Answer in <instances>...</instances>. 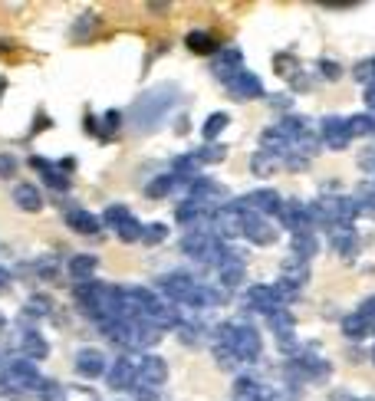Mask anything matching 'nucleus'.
<instances>
[{"label":"nucleus","mask_w":375,"mask_h":401,"mask_svg":"<svg viewBox=\"0 0 375 401\" xmlns=\"http://www.w3.org/2000/svg\"><path fill=\"white\" fill-rule=\"evenodd\" d=\"M105 382L109 388H116V391H129V388L138 385V362H129V358H116L109 371H105Z\"/></svg>","instance_id":"39448f33"},{"label":"nucleus","mask_w":375,"mask_h":401,"mask_svg":"<svg viewBox=\"0 0 375 401\" xmlns=\"http://www.w3.org/2000/svg\"><path fill=\"white\" fill-rule=\"evenodd\" d=\"M319 69H323V76H326V79H330V83H336V79H339V76H343V69H339V66H336V63H319Z\"/></svg>","instance_id":"c03bdc74"},{"label":"nucleus","mask_w":375,"mask_h":401,"mask_svg":"<svg viewBox=\"0 0 375 401\" xmlns=\"http://www.w3.org/2000/svg\"><path fill=\"white\" fill-rule=\"evenodd\" d=\"M3 326H7V319H3V316H0V329H3Z\"/></svg>","instance_id":"8fccbe9b"},{"label":"nucleus","mask_w":375,"mask_h":401,"mask_svg":"<svg viewBox=\"0 0 375 401\" xmlns=\"http://www.w3.org/2000/svg\"><path fill=\"white\" fill-rule=\"evenodd\" d=\"M227 122H231V119H227L224 112H214V116H208V122H204V138H208V142H214V138L227 129Z\"/></svg>","instance_id":"72a5a7b5"},{"label":"nucleus","mask_w":375,"mask_h":401,"mask_svg":"<svg viewBox=\"0 0 375 401\" xmlns=\"http://www.w3.org/2000/svg\"><path fill=\"white\" fill-rule=\"evenodd\" d=\"M175 184H178V175H158L155 181L145 184V194H149V197H165V194H171Z\"/></svg>","instance_id":"bb28decb"},{"label":"nucleus","mask_w":375,"mask_h":401,"mask_svg":"<svg viewBox=\"0 0 375 401\" xmlns=\"http://www.w3.org/2000/svg\"><path fill=\"white\" fill-rule=\"evenodd\" d=\"M250 168H254V175L257 178H267V175H273L277 168H280V158L277 155H270V151H257L254 155V162H250Z\"/></svg>","instance_id":"b1692460"},{"label":"nucleus","mask_w":375,"mask_h":401,"mask_svg":"<svg viewBox=\"0 0 375 401\" xmlns=\"http://www.w3.org/2000/svg\"><path fill=\"white\" fill-rule=\"evenodd\" d=\"M27 310H30V316H43V312H50V310H53V303H50V299H46V296H33Z\"/></svg>","instance_id":"37998d69"},{"label":"nucleus","mask_w":375,"mask_h":401,"mask_svg":"<svg viewBox=\"0 0 375 401\" xmlns=\"http://www.w3.org/2000/svg\"><path fill=\"white\" fill-rule=\"evenodd\" d=\"M217 277H221V283H224L227 290H234V286H240L244 283V260H240L237 253H231L224 263L217 267Z\"/></svg>","instance_id":"6ab92c4d"},{"label":"nucleus","mask_w":375,"mask_h":401,"mask_svg":"<svg viewBox=\"0 0 375 401\" xmlns=\"http://www.w3.org/2000/svg\"><path fill=\"white\" fill-rule=\"evenodd\" d=\"M267 319H270L273 336L280 339V349H293V312L280 306V310H273Z\"/></svg>","instance_id":"ddd939ff"},{"label":"nucleus","mask_w":375,"mask_h":401,"mask_svg":"<svg viewBox=\"0 0 375 401\" xmlns=\"http://www.w3.org/2000/svg\"><path fill=\"white\" fill-rule=\"evenodd\" d=\"M142 230H145V227L132 217V221H125L119 227V240H122V243H138V240H142Z\"/></svg>","instance_id":"f704fd0d"},{"label":"nucleus","mask_w":375,"mask_h":401,"mask_svg":"<svg viewBox=\"0 0 375 401\" xmlns=\"http://www.w3.org/2000/svg\"><path fill=\"white\" fill-rule=\"evenodd\" d=\"M191 201L214 214V210L224 208L227 188H224V184H217V181H211V178H195V181H191Z\"/></svg>","instance_id":"20e7f679"},{"label":"nucleus","mask_w":375,"mask_h":401,"mask_svg":"<svg viewBox=\"0 0 375 401\" xmlns=\"http://www.w3.org/2000/svg\"><path fill=\"white\" fill-rule=\"evenodd\" d=\"M247 306L257 312H264V316H270V312L280 310L283 303H280V296H277L273 286H250V290H247Z\"/></svg>","instance_id":"f8f14e48"},{"label":"nucleus","mask_w":375,"mask_h":401,"mask_svg":"<svg viewBox=\"0 0 375 401\" xmlns=\"http://www.w3.org/2000/svg\"><path fill=\"white\" fill-rule=\"evenodd\" d=\"M257 388H260V385H257L254 378H240V382H237V398L254 401L257 398Z\"/></svg>","instance_id":"a19ab883"},{"label":"nucleus","mask_w":375,"mask_h":401,"mask_svg":"<svg viewBox=\"0 0 375 401\" xmlns=\"http://www.w3.org/2000/svg\"><path fill=\"white\" fill-rule=\"evenodd\" d=\"M369 329H372V323H369V319H362L359 312H352V316L343 323V332L349 336V339H365V336H369Z\"/></svg>","instance_id":"a878e982"},{"label":"nucleus","mask_w":375,"mask_h":401,"mask_svg":"<svg viewBox=\"0 0 375 401\" xmlns=\"http://www.w3.org/2000/svg\"><path fill=\"white\" fill-rule=\"evenodd\" d=\"M356 79H359V83H372L375 79V60H365V63H359V66H356Z\"/></svg>","instance_id":"79ce46f5"},{"label":"nucleus","mask_w":375,"mask_h":401,"mask_svg":"<svg viewBox=\"0 0 375 401\" xmlns=\"http://www.w3.org/2000/svg\"><path fill=\"white\" fill-rule=\"evenodd\" d=\"M40 371L33 365L30 358H20V362H10L7 365V382L3 388H40Z\"/></svg>","instance_id":"423d86ee"},{"label":"nucleus","mask_w":375,"mask_h":401,"mask_svg":"<svg viewBox=\"0 0 375 401\" xmlns=\"http://www.w3.org/2000/svg\"><path fill=\"white\" fill-rule=\"evenodd\" d=\"M214 358H217V365H221V369H237L240 365V358H237V352H234V349H231V345H221V342H217V345H214Z\"/></svg>","instance_id":"473e14b6"},{"label":"nucleus","mask_w":375,"mask_h":401,"mask_svg":"<svg viewBox=\"0 0 375 401\" xmlns=\"http://www.w3.org/2000/svg\"><path fill=\"white\" fill-rule=\"evenodd\" d=\"M323 142L330 145V149L343 151L349 142H352V135H349V125H345V119H336V116H330V119L323 122Z\"/></svg>","instance_id":"4468645a"},{"label":"nucleus","mask_w":375,"mask_h":401,"mask_svg":"<svg viewBox=\"0 0 375 401\" xmlns=\"http://www.w3.org/2000/svg\"><path fill=\"white\" fill-rule=\"evenodd\" d=\"M66 224L73 227L76 234H86V237H96L99 227H103V221H99L96 214H89V210H83V208L69 210V214H66Z\"/></svg>","instance_id":"f3484780"},{"label":"nucleus","mask_w":375,"mask_h":401,"mask_svg":"<svg viewBox=\"0 0 375 401\" xmlns=\"http://www.w3.org/2000/svg\"><path fill=\"white\" fill-rule=\"evenodd\" d=\"M313 253H316V237L313 234H297V237H293V257L310 260Z\"/></svg>","instance_id":"c756f323"},{"label":"nucleus","mask_w":375,"mask_h":401,"mask_svg":"<svg viewBox=\"0 0 375 401\" xmlns=\"http://www.w3.org/2000/svg\"><path fill=\"white\" fill-rule=\"evenodd\" d=\"M197 283L191 273H181V270H175V273H165L162 280H158V293L162 296H168L171 303H191V296H195Z\"/></svg>","instance_id":"f03ea898"},{"label":"nucleus","mask_w":375,"mask_h":401,"mask_svg":"<svg viewBox=\"0 0 375 401\" xmlns=\"http://www.w3.org/2000/svg\"><path fill=\"white\" fill-rule=\"evenodd\" d=\"M125 221H132V214H129V208H125V204H112V208H105L103 224H109V227H116V230H119Z\"/></svg>","instance_id":"2f4dec72"},{"label":"nucleus","mask_w":375,"mask_h":401,"mask_svg":"<svg viewBox=\"0 0 375 401\" xmlns=\"http://www.w3.org/2000/svg\"><path fill=\"white\" fill-rule=\"evenodd\" d=\"M14 168H17V162L10 158V155H0V175H3V178H10Z\"/></svg>","instance_id":"a18cd8bd"},{"label":"nucleus","mask_w":375,"mask_h":401,"mask_svg":"<svg viewBox=\"0 0 375 401\" xmlns=\"http://www.w3.org/2000/svg\"><path fill=\"white\" fill-rule=\"evenodd\" d=\"M234 208L240 210H250V214H280V208H283V201H280V194L273 191V188H257V191L244 194L240 201H234Z\"/></svg>","instance_id":"7ed1b4c3"},{"label":"nucleus","mask_w":375,"mask_h":401,"mask_svg":"<svg viewBox=\"0 0 375 401\" xmlns=\"http://www.w3.org/2000/svg\"><path fill=\"white\" fill-rule=\"evenodd\" d=\"M33 164L43 171V178H46V184L50 188H56V191H69V178L63 175V171H56V168H50L46 162H40V158H33Z\"/></svg>","instance_id":"393cba45"},{"label":"nucleus","mask_w":375,"mask_h":401,"mask_svg":"<svg viewBox=\"0 0 375 401\" xmlns=\"http://www.w3.org/2000/svg\"><path fill=\"white\" fill-rule=\"evenodd\" d=\"M273 66H277V73H280V76H286V79H290V76L297 73V60H293V56H286V53H280V56H273Z\"/></svg>","instance_id":"58836bf2"},{"label":"nucleus","mask_w":375,"mask_h":401,"mask_svg":"<svg viewBox=\"0 0 375 401\" xmlns=\"http://www.w3.org/2000/svg\"><path fill=\"white\" fill-rule=\"evenodd\" d=\"M280 221H283L286 230H293V237H297V234H313L310 210H306V204H300V201H286L283 208H280Z\"/></svg>","instance_id":"6e6552de"},{"label":"nucleus","mask_w":375,"mask_h":401,"mask_svg":"<svg viewBox=\"0 0 375 401\" xmlns=\"http://www.w3.org/2000/svg\"><path fill=\"white\" fill-rule=\"evenodd\" d=\"M217 303H224V290H214L208 283H197L195 296L188 306H197V310H208V306H217Z\"/></svg>","instance_id":"4be33fe9"},{"label":"nucleus","mask_w":375,"mask_h":401,"mask_svg":"<svg viewBox=\"0 0 375 401\" xmlns=\"http://www.w3.org/2000/svg\"><path fill=\"white\" fill-rule=\"evenodd\" d=\"M138 382L142 385H165L168 382V365L162 356H142V362H138Z\"/></svg>","instance_id":"9d476101"},{"label":"nucleus","mask_w":375,"mask_h":401,"mask_svg":"<svg viewBox=\"0 0 375 401\" xmlns=\"http://www.w3.org/2000/svg\"><path fill=\"white\" fill-rule=\"evenodd\" d=\"M20 352H23V358H30V362H43L50 356V345H46V339L36 329H27L20 336Z\"/></svg>","instance_id":"dca6fc26"},{"label":"nucleus","mask_w":375,"mask_h":401,"mask_svg":"<svg viewBox=\"0 0 375 401\" xmlns=\"http://www.w3.org/2000/svg\"><path fill=\"white\" fill-rule=\"evenodd\" d=\"M36 270H40V277H56V260L50 257V260H43Z\"/></svg>","instance_id":"de8ad7c7"},{"label":"nucleus","mask_w":375,"mask_h":401,"mask_svg":"<svg viewBox=\"0 0 375 401\" xmlns=\"http://www.w3.org/2000/svg\"><path fill=\"white\" fill-rule=\"evenodd\" d=\"M280 280L293 283V286H300L303 290V283L310 280V267H306V260H300V257H286L283 260V277H280Z\"/></svg>","instance_id":"412c9836"},{"label":"nucleus","mask_w":375,"mask_h":401,"mask_svg":"<svg viewBox=\"0 0 375 401\" xmlns=\"http://www.w3.org/2000/svg\"><path fill=\"white\" fill-rule=\"evenodd\" d=\"M244 237L250 240V243H257V247H270L273 240H277V230H273V227L264 221L260 214L244 210Z\"/></svg>","instance_id":"1a4fd4ad"},{"label":"nucleus","mask_w":375,"mask_h":401,"mask_svg":"<svg viewBox=\"0 0 375 401\" xmlns=\"http://www.w3.org/2000/svg\"><path fill=\"white\" fill-rule=\"evenodd\" d=\"M306 155H286V168H293V171H300V168H306Z\"/></svg>","instance_id":"49530a36"},{"label":"nucleus","mask_w":375,"mask_h":401,"mask_svg":"<svg viewBox=\"0 0 375 401\" xmlns=\"http://www.w3.org/2000/svg\"><path fill=\"white\" fill-rule=\"evenodd\" d=\"M96 267H99V260H96L92 253H76L73 260H69V273H73V280H76V283L92 280Z\"/></svg>","instance_id":"aec40b11"},{"label":"nucleus","mask_w":375,"mask_h":401,"mask_svg":"<svg viewBox=\"0 0 375 401\" xmlns=\"http://www.w3.org/2000/svg\"><path fill=\"white\" fill-rule=\"evenodd\" d=\"M227 92L240 99V102H247V99H260L264 96V83H260V76L257 73H247V69H240L234 79H227L224 83Z\"/></svg>","instance_id":"0eeeda50"},{"label":"nucleus","mask_w":375,"mask_h":401,"mask_svg":"<svg viewBox=\"0 0 375 401\" xmlns=\"http://www.w3.org/2000/svg\"><path fill=\"white\" fill-rule=\"evenodd\" d=\"M217 342L221 345H231L237 352L240 362H257L260 352H264L260 332L254 326H244V323H224V326L217 329Z\"/></svg>","instance_id":"f257e3e1"},{"label":"nucleus","mask_w":375,"mask_h":401,"mask_svg":"<svg viewBox=\"0 0 375 401\" xmlns=\"http://www.w3.org/2000/svg\"><path fill=\"white\" fill-rule=\"evenodd\" d=\"M365 102H369V109H375V83L369 86V92H365Z\"/></svg>","instance_id":"09e8293b"},{"label":"nucleus","mask_w":375,"mask_h":401,"mask_svg":"<svg viewBox=\"0 0 375 401\" xmlns=\"http://www.w3.org/2000/svg\"><path fill=\"white\" fill-rule=\"evenodd\" d=\"M240 60H244V56H240V50H234V46L221 50V53H217V60H214V76H217L221 83L234 79V76L244 69V66H240Z\"/></svg>","instance_id":"2eb2a0df"},{"label":"nucleus","mask_w":375,"mask_h":401,"mask_svg":"<svg viewBox=\"0 0 375 401\" xmlns=\"http://www.w3.org/2000/svg\"><path fill=\"white\" fill-rule=\"evenodd\" d=\"M36 391H40V398H43V401H63V391H66V388H63L60 382H46V378H43Z\"/></svg>","instance_id":"4c0bfd02"},{"label":"nucleus","mask_w":375,"mask_h":401,"mask_svg":"<svg viewBox=\"0 0 375 401\" xmlns=\"http://www.w3.org/2000/svg\"><path fill=\"white\" fill-rule=\"evenodd\" d=\"M76 371L83 378H99V375L109 371V365H105V356L99 349H79L76 352Z\"/></svg>","instance_id":"9b49d317"},{"label":"nucleus","mask_w":375,"mask_h":401,"mask_svg":"<svg viewBox=\"0 0 375 401\" xmlns=\"http://www.w3.org/2000/svg\"><path fill=\"white\" fill-rule=\"evenodd\" d=\"M345 125H349V135H352V138H356V135H375V119L372 116H349Z\"/></svg>","instance_id":"c85d7f7f"},{"label":"nucleus","mask_w":375,"mask_h":401,"mask_svg":"<svg viewBox=\"0 0 375 401\" xmlns=\"http://www.w3.org/2000/svg\"><path fill=\"white\" fill-rule=\"evenodd\" d=\"M224 145H208V149H201V151H195V158L201 164H214V162H224Z\"/></svg>","instance_id":"e433bc0d"},{"label":"nucleus","mask_w":375,"mask_h":401,"mask_svg":"<svg viewBox=\"0 0 375 401\" xmlns=\"http://www.w3.org/2000/svg\"><path fill=\"white\" fill-rule=\"evenodd\" d=\"M165 237H168L165 224H145V230H142V243L145 247H158V243H165Z\"/></svg>","instance_id":"7c9ffc66"},{"label":"nucleus","mask_w":375,"mask_h":401,"mask_svg":"<svg viewBox=\"0 0 375 401\" xmlns=\"http://www.w3.org/2000/svg\"><path fill=\"white\" fill-rule=\"evenodd\" d=\"M339 401H356V398H339Z\"/></svg>","instance_id":"3c124183"},{"label":"nucleus","mask_w":375,"mask_h":401,"mask_svg":"<svg viewBox=\"0 0 375 401\" xmlns=\"http://www.w3.org/2000/svg\"><path fill=\"white\" fill-rule=\"evenodd\" d=\"M178 339L184 342V345H197V342H201V329L181 323V326H178Z\"/></svg>","instance_id":"ea45409f"},{"label":"nucleus","mask_w":375,"mask_h":401,"mask_svg":"<svg viewBox=\"0 0 375 401\" xmlns=\"http://www.w3.org/2000/svg\"><path fill=\"white\" fill-rule=\"evenodd\" d=\"M184 46L191 50V53H197V56H211L214 50H217V43H214V36L204 30H191L188 36H184Z\"/></svg>","instance_id":"5701e85b"},{"label":"nucleus","mask_w":375,"mask_h":401,"mask_svg":"<svg viewBox=\"0 0 375 401\" xmlns=\"http://www.w3.org/2000/svg\"><path fill=\"white\" fill-rule=\"evenodd\" d=\"M14 204L20 210H27V214H36V210L43 208V197H40V191L33 188L30 181H20L14 188Z\"/></svg>","instance_id":"a211bd4d"},{"label":"nucleus","mask_w":375,"mask_h":401,"mask_svg":"<svg viewBox=\"0 0 375 401\" xmlns=\"http://www.w3.org/2000/svg\"><path fill=\"white\" fill-rule=\"evenodd\" d=\"M63 401H99V395L86 385H73V388L63 391Z\"/></svg>","instance_id":"c9c22d12"},{"label":"nucleus","mask_w":375,"mask_h":401,"mask_svg":"<svg viewBox=\"0 0 375 401\" xmlns=\"http://www.w3.org/2000/svg\"><path fill=\"white\" fill-rule=\"evenodd\" d=\"M254 401H293V391L286 385H260Z\"/></svg>","instance_id":"cd10ccee"}]
</instances>
